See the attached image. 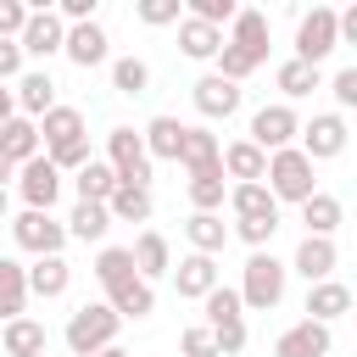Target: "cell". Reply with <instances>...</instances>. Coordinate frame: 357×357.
<instances>
[{
    "label": "cell",
    "mask_w": 357,
    "mask_h": 357,
    "mask_svg": "<svg viewBox=\"0 0 357 357\" xmlns=\"http://www.w3.org/2000/svg\"><path fill=\"white\" fill-rule=\"evenodd\" d=\"M67 284H73V268H67V257H39V262L28 268V290H33L39 301H56V296H67Z\"/></svg>",
    "instance_id": "31"
},
{
    "label": "cell",
    "mask_w": 357,
    "mask_h": 357,
    "mask_svg": "<svg viewBox=\"0 0 357 357\" xmlns=\"http://www.w3.org/2000/svg\"><path fill=\"white\" fill-rule=\"evenodd\" d=\"M329 324H312V318H301V324H290L279 340H273V357H329Z\"/></svg>",
    "instance_id": "17"
},
{
    "label": "cell",
    "mask_w": 357,
    "mask_h": 357,
    "mask_svg": "<svg viewBox=\"0 0 357 357\" xmlns=\"http://www.w3.org/2000/svg\"><path fill=\"white\" fill-rule=\"evenodd\" d=\"M73 67H100V61H112V39H106V28L100 22H78V28H67V50H61Z\"/></svg>",
    "instance_id": "15"
},
{
    "label": "cell",
    "mask_w": 357,
    "mask_h": 357,
    "mask_svg": "<svg viewBox=\"0 0 357 357\" xmlns=\"http://www.w3.org/2000/svg\"><path fill=\"white\" fill-rule=\"evenodd\" d=\"M17 173H22V167H11V162H6V156H0V190H6V184H11V178H17Z\"/></svg>",
    "instance_id": "52"
},
{
    "label": "cell",
    "mask_w": 357,
    "mask_h": 357,
    "mask_svg": "<svg viewBox=\"0 0 357 357\" xmlns=\"http://www.w3.org/2000/svg\"><path fill=\"white\" fill-rule=\"evenodd\" d=\"M6 206H11V201H6V190H0V223H6Z\"/></svg>",
    "instance_id": "54"
},
{
    "label": "cell",
    "mask_w": 357,
    "mask_h": 357,
    "mask_svg": "<svg viewBox=\"0 0 357 357\" xmlns=\"http://www.w3.org/2000/svg\"><path fill=\"white\" fill-rule=\"evenodd\" d=\"M351 312V284L340 279H324V284H307V318L312 324H335Z\"/></svg>",
    "instance_id": "24"
},
{
    "label": "cell",
    "mask_w": 357,
    "mask_h": 357,
    "mask_svg": "<svg viewBox=\"0 0 357 357\" xmlns=\"http://www.w3.org/2000/svg\"><path fill=\"white\" fill-rule=\"evenodd\" d=\"M218 284H223V279H218V257L190 251V257H178V262H173V290H178L184 301H206Z\"/></svg>",
    "instance_id": "13"
},
{
    "label": "cell",
    "mask_w": 357,
    "mask_h": 357,
    "mask_svg": "<svg viewBox=\"0 0 357 357\" xmlns=\"http://www.w3.org/2000/svg\"><path fill=\"white\" fill-rule=\"evenodd\" d=\"M117 184H123V178H117V167H112V162H100V156H95L84 173H73L78 201H95V206H106V201L117 195Z\"/></svg>",
    "instance_id": "29"
},
{
    "label": "cell",
    "mask_w": 357,
    "mask_h": 357,
    "mask_svg": "<svg viewBox=\"0 0 357 357\" xmlns=\"http://www.w3.org/2000/svg\"><path fill=\"white\" fill-rule=\"evenodd\" d=\"M178 357H223V351H218V335H212L206 324H190V329L178 335Z\"/></svg>",
    "instance_id": "42"
},
{
    "label": "cell",
    "mask_w": 357,
    "mask_h": 357,
    "mask_svg": "<svg viewBox=\"0 0 357 357\" xmlns=\"http://www.w3.org/2000/svg\"><path fill=\"white\" fill-rule=\"evenodd\" d=\"M100 357H128V351H123V346H106V351H100Z\"/></svg>",
    "instance_id": "53"
},
{
    "label": "cell",
    "mask_w": 357,
    "mask_h": 357,
    "mask_svg": "<svg viewBox=\"0 0 357 357\" xmlns=\"http://www.w3.org/2000/svg\"><path fill=\"white\" fill-rule=\"evenodd\" d=\"M234 234H240L251 251H268V240L279 234V218H234Z\"/></svg>",
    "instance_id": "41"
},
{
    "label": "cell",
    "mask_w": 357,
    "mask_h": 357,
    "mask_svg": "<svg viewBox=\"0 0 357 357\" xmlns=\"http://www.w3.org/2000/svg\"><path fill=\"white\" fill-rule=\"evenodd\" d=\"M45 156H50L61 173H84V167L95 162V156H89V134H84V139H73V145H56V151H45Z\"/></svg>",
    "instance_id": "44"
},
{
    "label": "cell",
    "mask_w": 357,
    "mask_h": 357,
    "mask_svg": "<svg viewBox=\"0 0 357 357\" xmlns=\"http://www.w3.org/2000/svg\"><path fill=\"white\" fill-rule=\"evenodd\" d=\"M351 312H357V290H351Z\"/></svg>",
    "instance_id": "55"
},
{
    "label": "cell",
    "mask_w": 357,
    "mask_h": 357,
    "mask_svg": "<svg viewBox=\"0 0 357 357\" xmlns=\"http://www.w3.org/2000/svg\"><path fill=\"white\" fill-rule=\"evenodd\" d=\"M106 162L117 167V178L123 184H139V190H151V151H145V134H134V128H112L106 134Z\"/></svg>",
    "instance_id": "8"
},
{
    "label": "cell",
    "mask_w": 357,
    "mask_h": 357,
    "mask_svg": "<svg viewBox=\"0 0 357 357\" xmlns=\"http://www.w3.org/2000/svg\"><path fill=\"white\" fill-rule=\"evenodd\" d=\"M17 78H22V45L0 39V84H17Z\"/></svg>",
    "instance_id": "49"
},
{
    "label": "cell",
    "mask_w": 357,
    "mask_h": 357,
    "mask_svg": "<svg viewBox=\"0 0 357 357\" xmlns=\"http://www.w3.org/2000/svg\"><path fill=\"white\" fill-rule=\"evenodd\" d=\"M335 45H340V11H335V6L301 11V22H296V61L324 67V56H329Z\"/></svg>",
    "instance_id": "6"
},
{
    "label": "cell",
    "mask_w": 357,
    "mask_h": 357,
    "mask_svg": "<svg viewBox=\"0 0 357 357\" xmlns=\"http://www.w3.org/2000/svg\"><path fill=\"white\" fill-rule=\"evenodd\" d=\"M284 284H290V262H279L273 251H251L245 268H240V301L245 312H273L284 301Z\"/></svg>",
    "instance_id": "2"
},
{
    "label": "cell",
    "mask_w": 357,
    "mask_h": 357,
    "mask_svg": "<svg viewBox=\"0 0 357 357\" xmlns=\"http://www.w3.org/2000/svg\"><path fill=\"white\" fill-rule=\"evenodd\" d=\"M318 162L301 151V145H290V151H273L268 156V190H273V201L284 206H307L312 195H318V173H312Z\"/></svg>",
    "instance_id": "4"
},
{
    "label": "cell",
    "mask_w": 357,
    "mask_h": 357,
    "mask_svg": "<svg viewBox=\"0 0 357 357\" xmlns=\"http://www.w3.org/2000/svg\"><path fill=\"white\" fill-rule=\"evenodd\" d=\"M106 229H112V212H106V206H95V201H78V206H73V218H67V234H73V240H84V245H100V240H106Z\"/></svg>",
    "instance_id": "38"
},
{
    "label": "cell",
    "mask_w": 357,
    "mask_h": 357,
    "mask_svg": "<svg viewBox=\"0 0 357 357\" xmlns=\"http://www.w3.org/2000/svg\"><path fill=\"white\" fill-rule=\"evenodd\" d=\"M329 95H335L340 112H357V67H340V73L329 78Z\"/></svg>",
    "instance_id": "47"
},
{
    "label": "cell",
    "mask_w": 357,
    "mask_h": 357,
    "mask_svg": "<svg viewBox=\"0 0 357 357\" xmlns=\"http://www.w3.org/2000/svg\"><path fill=\"white\" fill-rule=\"evenodd\" d=\"M112 89H117V95H145V89H151V67H145L139 56H117V61H112Z\"/></svg>",
    "instance_id": "40"
},
{
    "label": "cell",
    "mask_w": 357,
    "mask_h": 357,
    "mask_svg": "<svg viewBox=\"0 0 357 357\" xmlns=\"http://www.w3.org/2000/svg\"><path fill=\"white\" fill-rule=\"evenodd\" d=\"M39 139H45V151L84 139V112H78V106H56V112H45V117H39Z\"/></svg>",
    "instance_id": "33"
},
{
    "label": "cell",
    "mask_w": 357,
    "mask_h": 357,
    "mask_svg": "<svg viewBox=\"0 0 357 357\" xmlns=\"http://www.w3.org/2000/svg\"><path fill=\"white\" fill-rule=\"evenodd\" d=\"M0 156H6L11 167H28L33 156H45V139H39V123L17 112V117H11L6 128H0Z\"/></svg>",
    "instance_id": "16"
},
{
    "label": "cell",
    "mask_w": 357,
    "mask_h": 357,
    "mask_svg": "<svg viewBox=\"0 0 357 357\" xmlns=\"http://www.w3.org/2000/svg\"><path fill=\"white\" fill-rule=\"evenodd\" d=\"M340 201L329 195V190H318L307 206H301V223H307V234H318V240H335V229H340Z\"/></svg>",
    "instance_id": "37"
},
{
    "label": "cell",
    "mask_w": 357,
    "mask_h": 357,
    "mask_svg": "<svg viewBox=\"0 0 357 357\" xmlns=\"http://www.w3.org/2000/svg\"><path fill=\"white\" fill-rule=\"evenodd\" d=\"M262 61H268V17L251 11V6H240V17L229 22V45L218 50V73L229 84H245Z\"/></svg>",
    "instance_id": "1"
},
{
    "label": "cell",
    "mask_w": 357,
    "mask_h": 357,
    "mask_svg": "<svg viewBox=\"0 0 357 357\" xmlns=\"http://www.w3.org/2000/svg\"><path fill=\"white\" fill-rule=\"evenodd\" d=\"M335 262H340V251H335V240H318V234H301V245H296V257H290V273H301L307 284H324V279H335Z\"/></svg>",
    "instance_id": "14"
},
{
    "label": "cell",
    "mask_w": 357,
    "mask_h": 357,
    "mask_svg": "<svg viewBox=\"0 0 357 357\" xmlns=\"http://www.w3.org/2000/svg\"><path fill=\"white\" fill-rule=\"evenodd\" d=\"M11 117H17V89H11V84H0V128H6Z\"/></svg>",
    "instance_id": "51"
},
{
    "label": "cell",
    "mask_w": 357,
    "mask_h": 357,
    "mask_svg": "<svg viewBox=\"0 0 357 357\" xmlns=\"http://www.w3.org/2000/svg\"><path fill=\"white\" fill-rule=\"evenodd\" d=\"M56 106H61V100H56V78H50L45 67H33V73H22V78H17V112H22V117H33V123H39V117H45V112H56Z\"/></svg>",
    "instance_id": "18"
},
{
    "label": "cell",
    "mask_w": 357,
    "mask_h": 357,
    "mask_svg": "<svg viewBox=\"0 0 357 357\" xmlns=\"http://www.w3.org/2000/svg\"><path fill=\"white\" fill-rule=\"evenodd\" d=\"M11 240H17V251H28V257L39 262V257H61V245H67L73 234H67L61 218H50V212H28V206H22V212L11 218Z\"/></svg>",
    "instance_id": "7"
},
{
    "label": "cell",
    "mask_w": 357,
    "mask_h": 357,
    "mask_svg": "<svg viewBox=\"0 0 357 357\" xmlns=\"http://www.w3.org/2000/svg\"><path fill=\"white\" fill-rule=\"evenodd\" d=\"M106 212H112V223H151L156 201H151V190H139V184H117V195L106 201Z\"/></svg>",
    "instance_id": "34"
},
{
    "label": "cell",
    "mask_w": 357,
    "mask_h": 357,
    "mask_svg": "<svg viewBox=\"0 0 357 357\" xmlns=\"http://www.w3.org/2000/svg\"><path fill=\"white\" fill-rule=\"evenodd\" d=\"M206 329H223V324H234V318H245V301H240V284H218L206 301Z\"/></svg>",
    "instance_id": "39"
},
{
    "label": "cell",
    "mask_w": 357,
    "mask_h": 357,
    "mask_svg": "<svg viewBox=\"0 0 357 357\" xmlns=\"http://www.w3.org/2000/svg\"><path fill=\"white\" fill-rule=\"evenodd\" d=\"M190 17H195V22L223 28V22H234V17H240V6H234V0H190Z\"/></svg>",
    "instance_id": "45"
},
{
    "label": "cell",
    "mask_w": 357,
    "mask_h": 357,
    "mask_svg": "<svg viewBox=\"0 0 357 357\" xmlns=\"http://www.w3.org/2000/svg\"><path fill=\"white\" fill-rule=\"evenodd\" d=\"M134 268H139V279H145V284L167 279V273H173V245H167V234L145 229V234L134 240Z\"/></svg>",
    "instance_id": "23"
},
{
    "label": "cell",
    "mask_w": 357,
    "mask_h": 357,
    "mask_svg": "<svg viewBox=\"0 0 357 357\" xmlns=\"http://www.w3.org/2000/svg\"><path fill=\"white\" fill-rule=\"evenodd\" d=\"M229 45V33L223 28H212V22H195L190 11H184V22H178V50L190 56V61H218V50Z\"/></svg>",
    "instance_id": "21"
},
{
    "label": "cell",
    "mask_w": 357,
    "mask_h": 357,
    "mask_svg": "<svg viewBox=\"0 0 357 357\" xmlns=\"http://www.w3.org/2000/svg\"><path fill=\"white\" fill-rule=\"evenodd\" d=\"M229 206L234 218H279V201L268 184H229Z\"/></svg>",
    "instance_id": "36"
},
{
    "label": "cell",
    "mask_w": 357,
    "mask_h": 357,
    "mask_svg": "<svg viewBox=\"0 0 357 357\" xmlns=\"http://www.w3.org/2000/svg\"><path fill=\"white\" fill-rule=\"evenodd\" d=\"M340 45H357V0L340 11Z\"/></svg>",
    "instance_id": "50"
},
{
    "label": "cell",
    "mask_w": 357,
    "mask_h": 357,
    "mask_svg": "<svg viewBox=\"0 0 357 357\" xmlns=\"http://www.w3.org/2000/svg\"><path fill=\"white\" fill-rule=\"evenodd\" d=\"M190 206L195 212H223V201H229V173H223V162L218 167H206V173H190Z\"/></svg>",
    "instance_id": "30"
},
{
    "label": "cell",
    "mask_w": 357,
    "mask_h": 357,
    "mask_svg": "<svg viewBox=\"0 0 357 357\" xmlns=\"http://www.w3.org/2000/svg\"><path fill=\"white\" fill-rule=\"evenodd\" d=\"M218 162H223V145H218V134H212L206 123H190L178 167H184V173H206V167H218Z\"/></svg>",
    "instance_id": "27"
},
{
    "label": "cell",
    "mask_w": 357,
    "mask_h": 357,
    "mask_svg": "<svg viewBox=\"0 0 357 357\" xmlns=\"http://www.w3.org/2000/svg\"><path fill=\"white\" fill-rule=\"evenodd\" d=\"M218 335V351L223 357H240L245 351V318H234V324H223V329H212Z\"/></svg>",
    "instance_id": "48"
},
{
    "label": "cell",
    "mask_w": 357,
    "mask_h": 357,
    "mask_svg": "<svg viewBox=\"0 0 357 357\" xmlns=\"http://www.w3.org/2000/svg\"><path fill=\"white\" fill-rule=\"evenodd\" d=\"M229 223H223V212H190L184 218V240H190V251H201V257H218L223 245H229Z\"/></svg>",
    "instance_id": "22"
},
{
    "label": "cell",
    "mask_w": 357,
    "mask_h": 357,
    "mask_svg": "<svg viewBox=\"0 0 357 357\" xmlns=\"http://www.w3.org/2000/svg\"><path fill=\"white\" fill-rule=\"evenodd\" d=\"M223 173L234 184H268V151H257L251 139H229L223 145Z\"/></svg>",
    "instance_id": "20"
},
{
    "label": "cell",
    "mask_w": 357,
    "mask_h": 357,
    "mask_svg": "<svg viewBox=\"0 0 357 357\" xmlns=\"http://www.w3.org/2000/svg\"><path fill=\"white\" fill-rule=\"evenodd\" d=\"M89 273L100 279V290H117V284L139 279V268H134V245H100V251H95V268H89Z\"/></svg>",
    "instance_id": "28"
},
{
    "label": "cell",
    "mask_w": 357,
    "mask_h": 357,
    "mask_svg": "<svg viewBox=\"0 0 357 357\" xmlns=\"http://www.w3.org/2000/svg\"><path fill=\"white\" fill-rule=\"evenodd\" d=\"M178 11H184L178 0H139V6H134V17H139L145 28H167V22H184Z\"/></svg>",
    "instance_id": "43"
},
{
    "label": "cell",
    "mask_w": 357,
    "mask_h": 357,
    "mask_svg": "<svg viewBox=\"0 0 357 357\" xmlns=\"http://www.w3.org/2000/svg\"><path fill=\"white\" fill-rule=\"evenodd\" d=\"M106 301H112L117 318H151V312H156V290H151L145 279H128V284L106 290Z\"/></svg>",
    "instance_id": "35"
},
{
    "label": "cell",
    "mask_w": 357,
    "mask_h": 357,
    "mask_svg": "<svg viewBox=\"0 0 357 357\" xmlns=\"http://www.w3.org/2000/svg\"><path fill=\"white\" fill-rule=\"evenodd\" d=\"M190 100H195V112H201L206 123H218V117L229 123V117L240 112V100H245V95H240V84H229L223 73H206V78H195Z\"/></svg>",
    "instance_id": "12"
},
{
    "label": "cell",
    "mask_w": 357,
    "mask_h": 357,
    "mask_svg": "<svg viewBox=\"0 0 357 357\" xmlns=\"http://www.w3.org/2000/svg\"><path fill=\"white\" fill-rule=\"evenodd\" d=\"M61 178H67V173H61L50 156H33V162L17 173V195H22V206H28V212H50V206L61 201Z\"/></svg>",
    "instance_id": "9"
},
{
    "label": "cell",
    "mask_w": 357,
    "mask_h": 357,
    "mask_svg": "<svg viewBox=\"0 0 357 357\" xmlns=\"http://www.w3.org/2000/svg\"><path fill=\"white\" fill-rule=\"evenodd\" d=\"M117 329H123V318L112 312V301H84V307L67 318L61 340H67L73 357H100L106 346H117Z\"/></svg>",
    "instance_id": "3"
},
{
    "label": "cell",
    "mask_w": 357,
    "mask_h": 357,
    "mask_svg": "<svg viewBox=\"0 0 357 357\" xmlns=\"http://www.w3.org/2000/svg\"><path fill=\"white\" fill-rule=\"evenodd\" d=\"M245 139L257 145V151H290V145H301V117H296V106L290 100H273V106H257L251 112V128H245Z\"/></svg>",
    "instance_id": "5"
},
{
    "label": "cell",
    "mask_w": 357,
    "mask_h": 357,
    "mask_svg": "<svg viewBox=\"0 0 357 357\" xmlns=\"http://www.w3.org/2000/svg\"><path fill=\"white\" fill-rule=\"evenodd\" d=\"M17 45H22V56H39V61L61 56V50H67V22H61V11L33 6V17H28V28H22Z\"/></svg>",
    "instance_id": "10"
},
{
    "label": "cell",
    "mask_w": 357,
    "mask_h": 357,
    "mask_svg": "<svg viewBox=\"0 0 357 357\" xmlns=\"http://www.w3.org/2000/svg\"><path fill=\"white\" fill-rule=\"evenodd\" d=\"M346 117L340 112H312L307 123H301V151L312 156V162H335L340 151H346Z\"/></svg>",
    "instance_id": "11"
},
{
    "label": "cell",
    "mask_w": 357,
    "mask_h": 357,
    "mask_svg": "<svg viewBox=\"0 0 357 357\" xmlns=\"http://www.w3.org/2000/svg\"><path fill=\"white\" fill-rule=\"evenodd\" d=\"M273 84H279V95L284 100H307L312 89H324V67H307V61H279V73H273Z\"/></svg>",
    "instance_id": "32"
},
{
    "label": "cell",
    "mask_w": 357,
    "mask_h": 357,
    "mask_svg": "<svg viewBox=\"0 0 357 357\" xmlns=\"http://www.w3.org/2000/svg\"><path fill=\"white\" fill-rule=\"evenodd\" d=\"M139 134H145L151 162H178V156H184V134H190V123H178V117H167V112H162V117H151Z\"/></svg>",
    "instance_id": "19"
},
{
    "label": "cell",
    "mask_w": 357,
    "mask_h": 357,
    "mask_svg": "<svg viewBox=\"0 0 357 357\" xmlns=\"http://www.w3.org/2000/svg\"><path fill=\"white\" fill-rule=\"evenodd\" d=\"M28 17H33V6H22V0H0V39H22Z\"/></svg>",
    "instance_id": "46"
},
{
    "label": "cell",
    "mask_w": 357,
    "mask_h": 357,
    "mask_svg": "<svg viewBox=\"0 0 357 357\" xmlns=\"http://www.w3.org/2000/svg\"><path fill=\"white\" fill-rule=\"evenodd\" d=\"M0 346H6V357H45L50 329H45L39 318H11V324L0 329Z\"/></svg>",
    "instance_id": "26"
},
{
    "label": "cell",
    "mask_w": 357,
    "mask_h": 357,
    "mask_svg": "<svg viewBox=\"0 0 357 357\" xmlns=\"http://www.w3.org/2000/svg\"><path fill=\"white\" fill-rule=\"evenodd\" d=\"M28 268L17 262V257H0V318L11 324V318H28Z\"/></svg>",
    "instance_id": "25"
}]
</instances>
